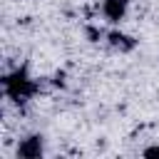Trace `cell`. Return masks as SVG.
<instances>
[{
  "mask_svg": "<svg viewBox=\"0 0 159 159\" xmlns=\"http://www.w3.org/2000/svg\"><path fill=\"white\" fill-rule=\"evenodd\" d=\"M0 84H2L5 99H10L12 104H25V102L35 99V94L40 92V80L30 72L27 65H15V67L5 70Z\"/></svg>",
  "mask_w": 159,
  "mask_h": 159,
  "instance_id": "obj_1",
  "label": "cell"
},
{
  "mask_svg": "<svg viewBox=\"0 0 159 159\" xmlns=\"http://www.w3.org/2000/svg\"><path fill=\"white\" fill-rule=\"evenodd\" d=\"M45 152H47V139L40 132L25 134L15 147V157L17 159H40V157H45Z\"/></svg>",
  "mask_w": 159,
  "mask_h": 159,
  "instance_id": "obj_2",
  "label": "cell"
},
{
  "mask_svg": "<svg viewBox=\"0 0 159 159\" xmlns=\"http://www.w3.org/2000/svg\"><path fill=\"white\" fill-rule=\"evenodd\" d=\"M132 10V0H102L99 2V15L107 25H119L127 20Z\"/></svg>",
  "mask_w": 159,
  "mask_h": 159,
  "instance_id": "obj_3",
  "label": "cell"
},
{
  "mask_svg": "<svg viewBox=\"0 0 159 159\" xmlns=\"http://www.w3.org/2000/svg\"><path fill=\"white\" fill-rule=\"evenodd\" d=\"M102 37H104V42H107V45H109V47H112L114 52H122V55H124V52H132V50L137 47V40H134L132 35L122 32V30H119L117 25H114L112 30H107V32H104Z\"/></svg>",
  "mask_w": 159,
  "mask_h": 159,
  "instance_id": "obj_4",
  "label": "cell"
},
{
  "mask_svg": "<svg viewBox=\"0 0 159 159\" xmlns=\"http://www.w3.org/2000/svg\"><path fill=\"white\" fill-rule=\"evenodd\" d=\"M142 157H147V159H159V144L144 147V149H142Z\"/></svg>",
  "mask_w": 159,
  "mask_h": 159,
  "instance_id": "obj_5",
  "label": "cell"
}]
</instances>
